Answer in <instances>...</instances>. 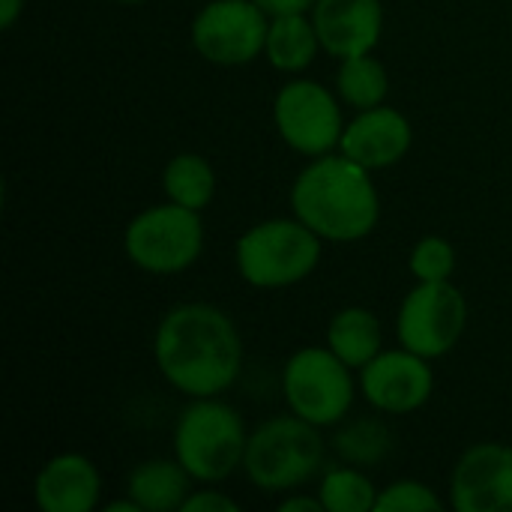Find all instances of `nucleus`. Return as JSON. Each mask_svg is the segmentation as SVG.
I'll return each instance as SVG.
<instances>
[{"label":"nucleus","instance_id":"obj_9","mask_svg":"<svg viewBox=\"0 0 512 512\" xmlns=\"http://www.w3.org/2000/svg\"><path fill=\"white\" fill-rule=\"evenodd\" d=\"M468 321L459 288L447 282H420L399 309V342L420 357H444L456 348Z\"/></svg>","mask_w":512,"mask_h":512},{"label":"nucleus","instance_id":"obj_26","mask_svg":"<svg viewBox=\"0 0 512 512\" xmlns=\"http://www.w3.org/2000/svg\"><path fill=\"white\" fill-rule=\"evenodd\" d=\"M267 15H291V12H306L315 0H255Z\"/></svg>","mask_w":512,"mask_h":512},{"label":"nucleus","instance_id":"obj_18","mask_svg":"<svg viewBox=\"0 0 512 512\" xmlns=\"http://www.w3.org/2000/svg\"><path fill=\"white\" fill-rule=\"evenodd\" d=\"M321 39L315 30V21H309L303 12L291 15H273L267 30V57L282 72H300L315 60Z\"/></svg>","mask_w":512,"mask_h":512},{"label":"nucleus","instance_id":"obj_6","mask_svg":"<svg viewBox=\"0 0 512 512\" xmlns=\"http://www.w3.org/2000/svg\"><path fill=\"white\" fill-rule=\"evenodd\" d=\"M204 246L198 210L177 201L138 213L126 228V255L135 267L168 276L186 270Z\"/></svg>","mask_w":512,"mask_h":512},{"label":"nucleus","instance_id":"obj_10","mask_svg":"<svg viewBox=\"0 0 512 512\" xmlns=\"http://www.w3.org/2000/svg\"><path fill=\"white\" fill-rule=\"evenodd\" d=\"M273 117L279 135L306 156H324L342 141V111L327 87L318 81H288L276 102Z\"/></svg>","mask_w":512,"mask_h":512},{"label":"nucleus","instance_id":"obj_15","mask_svg":"<svg viewBox=\"0 0 512 512\" xmlns=\"http://www.w3.org/2000/svg\"><path fill=\"white\" fill-rule=\"evenodd\" d=\"M33 492L42 512H90L99 501L102 480L90 459L63 453L39 471Z\"/></svg>","mask_w":512,"mask_h":512},{"label":"nucleus","instance_id":"obj_22","mask_svg":"<svg viewBox=\"0 0 512 512\" xmlns=\"http://www.w3.org/2000/svg\"><path fill=\"white\" fill-rule=\"evenodd\" d=\"M456 270V249L444 237H423L411 252V273L420 282H447Z\"/></svg>","mask_w":512,"mask_h":512},{"label":"nucleus","instance_id":"obj_4","mask_svg":"<svg viewBox=\"0 0 512 512\" xmlns=\"http://www.w3.org/2000/svg\"><path fill=\"white\" fill-rule=\"evenodd\" d=\"M324 462L318 426L303 417H273L246 444L243 468L264 492L303 486Z\"/></svg>","mask_w":512,"mask_h":512},{"label":"nucleus","instance_id":"obj_30","mask_svg":"<svg viewBox=\"0 0 512 512\" xmlns=\"http://www.w3.org/2000/svg\"><path fill=\"white\" fill-rule=\"evenodd\" d=\"M120 3H141V0H120Z\"/></svg>","mask_w":512,"mask_h":512},{"label":"nucleus","instance_id":"obj_13","mask_svg":"<svg viewBox=\"0 0 512 512\" xmlns=\"http://www.w3.org/2000/svg\"><path fill=\"white\" fill-rule=\"evenodd\" d=\"M312 21L333 57H354L378 45L384 9L381 0H315Z\"/></svg>","mask_w":512,"mask_h":512},{"label":"nucleus","instance_id":"obj_28","mask_svg":"<svg viewBox=\"0 0 512 512\" xmlns=\"http://www.w3.org/2000/svg\"><path fill=\"white\" fill-rule=\"evenodd\" d=\"M21 6H24V0H0V24L12 27L18 12H21Z\"/></svg>","mask_w":512,"mask_h":512},{"label":"nucleus","instance_id":"obj_23","mask_svg":"<svg viewBox=\"0 0 512 512\" xmlns=\"http://www.w3.org/2000/svg\"><path fill=\"white\" fill-rule=\"evenodd\" d=\"M378 512H441L444 504L438 501V495L423 486V483H414V480H402V483H393L390 489H384L378 495Z\"/></svg>","mask_w":512,"mask_h":512},{"label":"nucleus","instance_id":"obj_27","mask_svg":"<svg viewBox=\"0 0 512 512\" xmlns=\"http://www.w3.org/2000/svg\"><path fill=\"white\" fill-rule=\"evenodd\" d=\"M282 512H297V510H306V512H321L324 510V501L321 498H288L282 507Z\"/></svg>","mask_w":512,"mask_h":512},{"label":"nucleus","instance_id":"obj_7","mask_svg":"<svg viewBox=\"0 0 512 512\" xmlns=\"http://www.w3.org/2000/svg\"><path fill=\"white\" fill-rule=\"evenodd\" d=\"M351 366L330 348H303L285 366V399L291 411L315 426L339 423L354 402Z\"/></svg>","mask_w":512,"mask_h":512},{"label":"nucleus","instance_id":"obj_11","mask_svg":"<svg viewBox=\"0 0 512 512\" xmlns=\"http://www.w3.org/2000/svg\"><path fill=\"white\" fill-rule=\"evenodd\" d=\"M450 498L459 512H512V447H471L453 471Z\"/></svg>","mask_w":512,"mask_h":512},{"label":"nucleus","instance_id":"obj_12","mask_svg":"<svg viewBox=\"0 0 512 512\" xmlns=\"http://www.w3.org/2000/svg\"><path fill=\"white\" fill-rule=\"evenodd\" d=\"M363 393L366 399L387 414H411L423 408L432 396L435 378L426 366V357L402 348L384 351L363 366Z\"/></svg>","mask_w":512,"mask_h":512},{"label":"nucleus","instance_id":"obj_14","mask_svg":"<svg viewBox=\"0 0 512 512\" xmlns=\"http://www.w3.org/2000/svg\"><path fill=\"white\" fill-rule=\"evenodd\" d=\"M339 147L348 159L360 162L369 171L387 168V165H396L408 153L411 123L396 108L375 105V108H366L351 126H345Z\"/></svg>","mask_w":512,"mask_h":512},{"label":"nucleus","instance_id":"obj_24","mask_svg":"<svg viewBox=\"0 0 512 512\" xmlns=\"http://www.w3.org/2000/svg\"><path fill=\"white\" fill-rule=\"evenodd\" d=\"M339 450L351 462H375L372 450L378 456L387 450V429H381L375 423H357L339 435Z\"/></svg>","mask_w":512,"mask_h":512},{"label":"nucleus","instance_id":"obj_1","mask_svg":"<svg viewBox=\"0 0 512 512\" xmlns=\"http://www.w3.org/2000/svg\"><path fill=\"white\" fill-rule=\"evenodd\" d=\"M156 363L180 393L210 399L228 390L240 375V333L216 306H177L156 330Z\"/></svg>","mask_w":512,"mask_h":512},{"label":"nucleus","instance_id":"obj_21","mask_svg":"<svg viewBox=\"0 0 512 512\" xmlns=\"http://www.w3.org/2000/svg\"><path fill=\"white\" fill-rule=\"evenodd\" d=\"M321 501L327 512H369L378 504V492L360 471L339 468L321 483Z\"/></svg>","mask_w":512,"mask_h":512},{"label":"nucleus","instance_id":"obj_19","mask_svg":"<svg viewBox=\"0 0 512 512\" xmlns=\"http://www.w3.org/2000/svg\"><path fill=\"white\" fill-rule=\"evenodd\" d=\"M162 186L168 192L171 201L192 207V210H204L213 201L216 192V174L210 168V162L198 153H180L168 162L165 174H162Z\"/></svg>","mask_w":512,"mask_h":512},{"label":"nucleus","instance_id":"obj_17","mask_svg":"<svg viewBox=\"0 0 512 512\" xmlns=\"http://www.w3.org/2000/svg\"><path fill=\"white\" fill-rule=\"evenodd\" d=\"M381 321L369 309H345L330 321L327 345L351 369H363L381 354Z\"/></svg>","mask_w":512,"mask_h":512},{"label":"nucleus","instance_id":"obj_20","mask_svg":"<svg viewBox=\"0 0 512 512\" xmlns=\"http://www.w3.org/2000/svg\"><path fill=\"white\" fill-rule=\"evenodd\" d=\"M336 84H339V96H342L348 105L360 108V111L381 105L384 96H387V90H390L384 63H378V60L369 57V54L342 57Z\"/></svg>","mask_w":512,"mask_h":512},{"label":"nucleus","instance_id":"obj_3","mask_svg":"<svg viewBox=\"0 0 512 512\" xmlns=\"http://www.w3.org/2000/svg\"><path fill=\"white\" fill-rule=\"evenodd\" d=\"M246 444L249 438L240 414L213 402V396L189 405L174 429L177 462L201 483H216L234 474V468L243 465Z\"/></svg>","mask_w":512,"mask_h":512},{"label":"nucleus","instance_id":"obj_16","mask_svg":"<svg viewBox=\"0 0 512 512\" xmlns=\"http://www.w3.org/2000/svg\"><path fill=\"white\" fill-rule=\"evenodd\" d=\"M189 471L180 462H144L129 477V498L141 512L180 510L189 498Z\"/></svg>","mask_w":512,"mask_h":512},{"label":"nucleus","instance_id":"obj_8","mask_svg":"<svg viewBox=\"0 0 512 512\" xmlns=\"http://www.w3.org/2000/svg\"><path fill=\"white\" fill-rule=\"evenodd\" d=\"M267 12L255 0H213L192 21V45L219 66H240L267 48Z\"/></svg>","mask_w":512,"mask_h":512},{"label":"nucleus","instance_id":"obj_29","mask_svg":"<svg viewBox=\"0 0 512 512\" xmlns=\"http://www.w3.org/2000/svg\"><path fill=\"white\" fill-rule=\"evenodd\" d=\"M105 512H141V507L135 501H114L105 507Z\"/></svg>","mask_w":512,"mask_h":512},{"label":"nucleus","instance_id":"obj_2","mask_svg":"<svg viewBox=\"0 0 512 512\" xmlns=\"http://www.w3.org/2000/svg\"><path fill=\"white\" fill-rule=\"evenodd\" d=\"M291 204L300 222H306L318 237L351 243L366 237L378 225V192L369 168L342 156H318L300 171Z\"/></svg>","mask_w":512,"mask_h":512},{"label":"nucleus","instance_id":"obj_5","mask_svg":"<svg viewBox=\"0 0 512 512\" xmlns=\"http://www.w3.org/2000/svg\"><path fill=\"white\" fill-rule=\"evenodd\" d=\"M321 261V237L306 222L270 219L237 243L240 276L255 288H285L306 279Z\"/></svg>","mask_w":512,"mask_h":512},{"label":"nucleus","instance_id":"obj_25","mask_svg":"<svg viewBox=\"0 0 512 512\" xmlns=\"http://www.w3.org/2000/svg\"><path fill=\"white\" fill-rule=\"evenodd\" d=\"M183 512H237V504L225 495H216V492H198V495H189L186 504L180 507Z\"/></svg>","mask_w":512,"mask_h":512}]
</instances>
